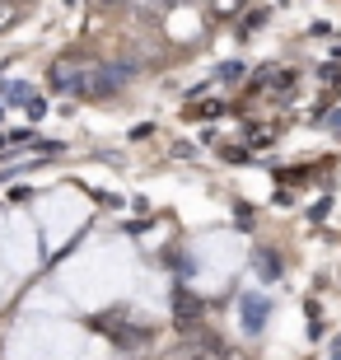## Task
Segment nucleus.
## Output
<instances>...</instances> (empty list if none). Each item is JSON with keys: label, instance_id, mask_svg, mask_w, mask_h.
<instances>
[{"label": "nucleus", "instance_id": "nucleus-1", "mask_svg": "<svg viewBox=\"0 0 341 360\" xmlns=\"http://www.w3.org/2000/svg\"><path fill=\"white\" fill-rule=\"evenodd\" d=\"M84 70H89V61H70V56H66V61H56V66H52V84H56V89H75V84L84 80Z\"/></svg>", "mask_w": 341, "mask_h": 360}, {"label": "nucleus", "instance_id": "nucleus-2", "mask_svg": "<svg viewBox=\"0 0 341 360\" xmlns=\"http://www.w3.org/2000/svg\"><path fill=\"white\" fill-rule=\"evenodd\" d=\"M173 319L183 323V328H192V323L201 319V300L192 290H178V295H173Z\"/></svg>", "mask_w": 341, "mask_h": 360}, {"label": "nucleus", "instance_id": "nucleus-3", "mask_svg": "<svg viewBox=\"0 0 341 360\" xmlns=\"http://www.w3.org/2000/svg\"><path fill=\"white\" fill-rule=\"evenodd\" d=\"M127 5H131V10H136V19H141V24H155L159 14L169 10L164 0H127Z\"/></svg>", "mask_w": 341, "mask_h": 360}, {"label": "nucleus", "instance_id": "nucleus-4", "mask_svg": "<svg viewBox=\"0 0 341 360\" xmlns=\"http://www.w3.org/2000/svg\"><path fill=\"white\" fill-rule=\"evenodd\" d=\"M243 319H248V328H262V319H266V300H257V295H243Z\"/></svg>", "mask_w": 341, "mask_h": 360}, {"label": "nucleus", "instance_id": "nucleus-5", "mask_svg": "<svg viewBox=\"0 0 341 360\" xmlns=\"http://www.w3.org/2000/svg\"><path fill=\"white\" fill-rule=\"evenodd\" d=\"M14 19H19V0H0V33H5Z\"/></svg>", "mask_w": 341, "mask_h": 360}, {"label": "nucleus", "instance_id": "nucleus-6", "mask_svg": "<svg viewBox=\"0 0 341 360\" xmlns=\"http://www.w3.org/2000/svg\"><path fill=\"white\" fill-rule=\"evenodd\" d=\"M5 98H10V103H33V89H28V84H10V89H5Z\"/></svg>", "mask_w": 341, "mask_h": 360}, {"label": "nucleus", "instance_id": "nucleus-7", "mask_svg": "<svg viewBox=\"0 0 341 360\" xmlns=\"http://www.w3.org/2000/svg\"><path fill=\"white\" fill-rule=\"evenodd\" d=\"M238 5H243V0H215V14H234Z\"/></svg>", "mask_w": 341, "mask_h": 360}, {"label": "nucleus", "instance_id": "nucleus-8", "mask_svg": "<svg viewBox=\"0 0 341 360\" xmlns=\"http://www.w3.org/2000/svg\"><path fill=\"white\" fill-rule=\"evenodd\" d=\"M94 5H103V10H117V5H127V0H94Z\"/></svg>", "mask_w": 341, "mask_h": 360}, {"label": "nucleus", "instance_id": "nucleus-9", "mask_svg": "<svg viewBox=\"0 0 341 360\" xmlns=\"http://www.w3.org/2000/svg\"><path fill=\"white\" fill-rule=\"evenodd\" d=\"M183 360H210V356H206V351H187Z\"/></svg>", "mask_w": 341, "mask_h": 360}, {"label": "nucleus", "instance_id": "nucleus-10", "mask_svg": "<svg viewBox=\"0 0 341 360\" xmlns=\"http://www.w3.org/2000/svg\"><path fill=\"white\" fill-rule=\"evenodd\" d=\"M164 5H192V0H164Z\"/></svg>", "mask_w": 341, "mask_h": 360}]
</instances>
